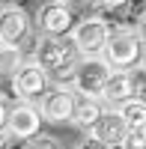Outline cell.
I'll list each match as a JSON object with an SVG mask.
<instances>
[{"label":"cell","mask_w":146,"mask_h":149,"mask_svg":"<svg viewBox=\"0 0 146 149\" xmlns=\"http://www.w3.org/2000/svg\"><path fill=\"white\" fill-rule=\"evenodd\" d=\"M33 60L39 63L48 74H57V78H63V74H72L78 66V51L72 42H63L60 36H42L36 39L33 45Z\"/></svg>","instance_id":"1"},{"label":"cell","mask_w":146,"mask_h":149,"mask_svg":"<svg viewBox=\"0 0 146 149\" xmlns=\"http://www.w3.org/2000/svg\"><path fill=\"white\" fill-rule=\"evenodd\" d=\"M24 63L21 60V48H12V45H3L0 48V78H12V72Z\"/></svg>","instance_id":"14"},{"label":"cell","mask_w":146,"mask_h":149,"mask_svg":"<svg viewBox=\"0 0 146 149\" xmlns=\"http://www.w3.org/2000/svg\"><path fill=\"white\" fill-rule=\"evenodd\" d=\"M63 3H69V0H63Z\"/></svg>","instance_id":"24"},{"label":"cell","mask_w":146,"mask_h":149,"mask_svg":"<svg viewBox=\"0 0 146 149\" xmlns=\"http://www.w3.org/2000/svg\"><path fill=\"white\" fill-rule=\"evenodd\" d=\"M95 6H102V9H122L128 0H92Z\"/></svg>","instance_id":"18"},{"label":"cell","mask_w":146,"mask_h":149,"mask_svg":"<svg viewBox=\"0 0 146 149\" xmlns=\"http://www.w3.org/2000/svg\"><path fill=\"white\" fill-rule=\"evenodd\" d=\"M140 54H143V42L137 39V33L134 30H116L107 39L102 60L111 69H131L140 63Z\"/></svg>","instance_id":"3"},{"label":"cell","mask_w":146,"mask_h":149,"mask_svg":"<svg viewBox=\"0 0 146 149\" xmlns=\"http://www.w3.org/2000/svg\"><path fill=\"white\" fill-rule=\"evenodd\" d=\"M131 95H134V69H113L111 74H107L99 98L107 107H116V104H122Z\"/></svg>","instance_id":"11"},{"label":"cell","mask_w":146,"mask_h":149,"mask_svg":"<svg viewBox=\"0 0 146 149\" xmlns=\"http://www.w3.org/2000/svg\"><path fill=\"white\" fill-rule=\"evenodd\" d=\"M75 149H107V146H104L102 140H95L92 134H87L83 140H78V146H75Z\"/></svg>","instance_id":"17"},{"label":"cell","mask_w":146,"mask_h":149,"mask_svg":"<svg viewBox=\"0 0 146 149\" xmlns=\"http://www.w3.org/2000/svg\"><path fill=\"white\" fill-rule=\"evenodd\" d=\"M72 110H75V90L72 86L57 84L54 90L42 93L39 113H42L45 122H72Z\"/></svg>","instance_id":"6"},{"label":"cell","mask_w":146,"mask_h":149,"mask_svg":"<svg viewBox=\"0 0 146 149\" xmlns=\"http://www.w3.org/2000/svg\"><path fill=\"white\" fill-rule=\"evenodd\" d=\"M140 69L146 72V45H143V54H140Z\"/></svg>","instance_id":"21"},{"label":"cell","mask_w":146,"mask_h":149,"mask_svg":"<svg viewBox=\"0 0 146 149\" xmlns=\"http://www.w3.org/2000/svg\"><path fill=\"white\" fill-rule=\"evenodd\" d=\"M122 149H146V122H140V125H128Z\"/></svg>","instance_id":"15"},{"label":"cell","mask_w":146,"mask_h":149,"mask_svg":"<svg viewBox=\"0 0 146 149\" xmlns=\"http://www.w3.org/2000/svg\"><path fill=\"white\" fill-rule=\"evenodd\" d=\"M27 33H30V15L21 6L0 9V42L3 45L21 48V42L27 39Z\"/></svg>","instance_id":"10"},{"label":"cell","mask_w":146,"mask_h":149,"mask_svg":"<svg viewBox=\"0 0 146 149\" xmlns=\"http://www.w3.org/2000/svg\"><path fill=\"white\" fill-rule=\"evenodd\" d=\"M21 149H60V143L51 137V134H33L30 140H24Z\"/></svg>","instance_id":"16"},{"label":"cell","mask_w":146,"mask_h":149,"mask_svg":"<svg viewBox=\"0 0 146 149\" xmlns=\"http://www.w3.org/2000/svg\"><path fill=\"white\" fill-rule=\"evenodd\" d=\"M107 104L102 102V98H92V95H78L75 93V110H72V122H75L78 128H92V122L102 116V110Z\"/></svg>","instance_id":"12"},{"label":"cell","mask_w":146,"mask_h":149,"mask_svg":"<svg viewBox=\"0 0 146 149\" xmlns=\"http://www.w3.org/2000/svg\"><path fill=\"white\" fill-rule=\"evenodd\" d=\"M6 116H9V104L3 102V98H0V131L6 128Z\"/></svg>","instance_id":"20"},{"label":"cell","mask_w":146,"mask_h":149,"mask_svg":"<svg viewBox=\"0 0 146 149\" xmlns=\"http://www.w3.org/2000/svg\"><path fill=\"white\" fill-rule=\"evenodd\" d=\"M116 110L122 113V119L128 122V125H140V122H146V98H140V95L125 98L122 104H116Z\"/></svg>","instance_id":"13"},{"label":"cell","mask_w":146,"mask_h":149,"mask_svg":"<svg viewBox=\"0 0 146 149\" xmlns=\"http://www.w3.org/2000/svg\"><path fill=\"white\" fill-rule=\"evenodd\" d=\"M0 3H9V0H0Z\"/></svg>","instance_id":"22"},{"label":"cell","mask_w":146,"mask_h":149,"mask_svg":"<svg viewBox=\"0 0 146 149\" xmlns=\"http://www.w3.org/2000/svg\"><path fill=\"white\" fill-rule=\"evenodd\" d=\"M39 128H42V113H39V107H33V104H27V102L9 107V116H6V131H9V137H15V140H30L33 134H39Z\"/></svg>","instance_id":"9"},{"label":"cell","mask_w":146,"mask_h":149,"mask_svg":"<svg viewBox=\"0 0 146 149\" xmlns=\"http://www.w3.org/2000/svg\"><path fill=\"white\" fill-rule=\"evenodd\" d=\"M0 48H3V42H0Z\"/></svg>","instance_id":"23"},{"label":"cell","mask_w":146,"mask_h":149,"mask_svg":"<svg viewBox=\"0 0 146 149\" xmlns=\"http://www.w3.org/2000/svg\"><path fill=\"white\" fill-rule=\"evenodd\" d=\"M113 69L99 57H83L78 60V66L75 72H72V90H75L78 95H92V98H99L102 95V86L107 81V74H111Z\"/></svg>","instance_id":"4"},{"label":"cell","mask_w":146,"mask_h":149,"mask_svg":"<svg viewBox=\"0 0 146 149\" xmlns=\"http://www.w3.org/2000/svg\"><path fill=\"white\" fill-rule=\"evenodd\" d=\"M36 27H39L42 36H66L75 27V15H72L69 3H63V0H48V3H42L39 12H36Z\"/></svg>","instance_id":"5"},{"label":"cell","mask_w":146,"mask_h":149,"mask_svg":"<svg viewBox=\"0 0 146 149\" xmlns=\"http://www.w3.org/2000/svg\"><path fill=\"white\" fill-rule=\"evenodd\" d=\"M111 33L113 30H111V24H107L104 18L90 15V18L78 21L75 27L69 30V39H72V45H75V51L81 57H99L104 51L107 39H111Z\"/></svg>","instance_id":"2"},{"label":"cell","mask_w":146,"mask_h":149,"mask_svg":"<svg viewBox=\"0 0 146 149\" xmlns=\"http://www.w3.org/2000/svg\"><path fill=\"white\" fill-rule=\"evenodd\" d=\"M45 90H48V72L36 60H24L12 72V93H18L21 98H36Z\"/></svg>","instance_id":"7"},{"label":"cell","mask_w":146,"mask_h":149,"mask_svg":"<svg viewBox=\"0 0 146 149\" xmlns=\"http://www.w3.org/2000/svg\"><path fill=\"white\" fill-rule=\"evenodd\" d=\"M125 131H128V122L122 119L116 107H104L102 116L92 122L90 134L95 140H102L107 149H122V140H125Z\"/></svg>","instance_id":"8"},{"label":"cell","mask_w":146,"mask_h":149,"mask_svg":"<svg viewBox=\"0 0 146 149\" xmlns=\"http://www.w3.org/2000/svg\"><path fill=\"white\" fill-rule=\"evenodd\" d=\"M134 33H137V39L146 45V15H140V18H137V30H134Z\"/></svg>","instance_id":"19"}]
</instances>
